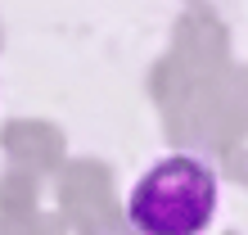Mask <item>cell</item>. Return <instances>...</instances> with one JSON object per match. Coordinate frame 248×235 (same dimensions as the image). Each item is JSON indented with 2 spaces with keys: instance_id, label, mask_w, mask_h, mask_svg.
I'll return each mask as SVG.
<instances>
[{
  "instance_id": "obj_1",
  "label": "cell",
  "mask_w": 248,
  "mask_h": 235,
  "mask_svg": "<svg viewBox=\"0 0 248 235\" xmlns=\"http://www.w3.org/2000/svg\"><path fill=\"white\" fill-rule=\"evenodd\" d=\"M126 217L140 235H199L217 217V176L199 158H163L136 181Z\"/></svg>"
}]
</instances>
